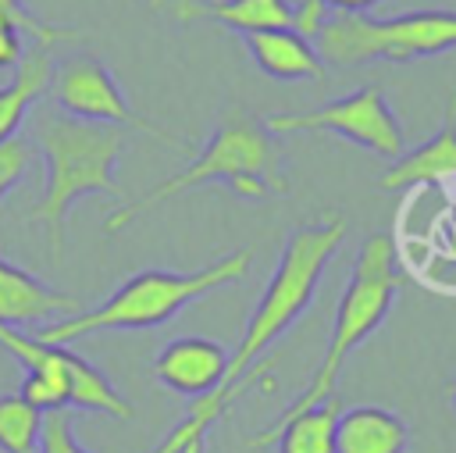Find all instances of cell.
Here are the masks:
<instances>
[{
    "label": "cell",
    "instance_id": "3957f363",
    "mask_svg": "<svg viewBox=\"0 0 456 453\" xmlns=\"http://www.w3.org/2000/svg\"><path fill=\"white\" fill-rule=\"evenodd\" d=\"M274 132H267L264 121L249 118V114H228L217 132L207 139V146L171 178L157 182L153 189H146L142 196H132V200H121L107 221H103V232L107 235H118L128 221H135L142 210L171 200V196H182L185 189H196V185H207V182H228L235 196H246V200H267L271 193L274 196H285L289 193V182L278 168V150H274Z\"/></svg>",
    "mask_w": 456,
    "mask_h": 453
},
{
    "label": "cell",
    "instance_id": "7a4b0ae2",
    "mask_svg": "<svg viewBox=\"0 0 456 453\" xmlns=\"http://www.w3.org/2000/svg\"><path fill=\"white\" fill-rule=\"evenodd\" d=\"M128 132L100 121H82L64 111L43 114L36 128V150L46 161V189L39 203L25 214L32 225H43L50 257L64 260V225L68 210L86 193H110L121 196L114 182L118 157L125 150Z\"/></svg>",
    "mask_w": 456,
    "mask_h": 453
},
{
    "label": "cell",
    "instance_id": "7c38bea8",
    "mask_svg": "<svg viewBox=\"0 0 456 453\" xmlns=\"http://www.w3.org/2000/svg\"><path fill=\"white\" fill-rule=\"evenodd\" d=\"M153 11L192 25V21H217L232 32H264V29H289V0H150Z\"/></svg>",
    "mask_w": 456,
    "mask_h": 453
},
{
    "label": "cell",
    "instance_id": "8992f818",
    "mask_svg": "<svg viewBox=\"0 0 456 453\" xmlns=\"http://www.w3.org/2000/svg\"><path fill=\"white\" fill-rule=\"evenodd\" d=\"M314 46L324 64L338 68L435 57L456 50V11H410L395 18H370L367 11H335Z\"/></svg>",
    "mask_w": 456,
    "mask_h": 453
},
{
    "label": "cell",
    "instance_id": "6da1fadb",
    "mask_svg": "<svg viewBox=\"0 0 456 453\" xmlns=\"http://www.w3.org/2000/svg\"><path fill=\"white\" fill-rule=\"evenodd\" d=\"M342 239H346V218L338 210H328L324 218H317V221H310L289 235L281 260H278L264 296L256 300V307L249 314L242 342L228 357V371H224L221 385L210 389L207 396H196L189 403L185 417L167 432V439L153 453H203L207 432L214 428V421L235 403V396H242L256 382V375H264V367H256V360L310 307L317 282H321L328 260L338 253Z\"/></svg>",
    "mask_w": 456,
    "mask_h": 453
},
{
    "label": "cell",
    "instance_id": "8fae6325",
    "mask_svg": "<svg viewBox=\"0 0 456 453\" xmlns=\"http://www.w3.org/2000/svg\"><path fill=\"white\" fill-rule=\"evenodd\" d=\"M82 310V300L71 292H61L25 268L0 257V325H32V321H61Z\"/></svg>",
    "mask_w": 456,
    "mask_h": 453
},
{
    "label": "cell",
    "instance_id": "603a6c76",
    "mask_svg": "<svg viewBox=\"0 0 456 453\" xmlns=\"http://www.w3.org/2000/svg\"><path fill=\"white\" fill-rule=\"evenodd\" d=\"M21 54H25V36H21V29H18L11 18L0 14V71H4V68H18Z\"/></svg>",
    "mask_w": 456,
    "mask_h": 453
},
{
    "label": "cell",
    "instance_id": "d6986e66",
    "mask_svg": "<svg viewBox=\"0 0 456 453\" xmlns=\"http://www.w3.org/2000/svg\"><path fill=\"white\" fill-rule=\"evenodd\" d=\"M0 14L11 18V21L21 29V36H28L32 43L50 46V50H53L57 43H68V39L78 36L75 25H57V21H43V18H36L21 0H0Z\"/></svg>",
    "mask_w": 456,
    "mask_h": 453
},
{
    "label": "cell",
    "instance_id": "2e32d148",
    "mask_svg": "<svg viewBox=\"0 0 456 453\" xmlns=\"http://www.w3.org/2000/svg\"><path fill=\"white\" fill-rule=\"evenodd\" d=\"M410 428L385 407H342L335 421V453H406Z\"/></svg>",
    "mask_w": 456,
    "mask_h": 453
},
{
    "label": "cell",
    "instance_id": "277c9868",
    "mask_svg": "<svg viewBox=\"0 0 456 453\" xmlns=\"http://www.w3.org/2000/svg\"><path fill=\"white\" fill-rule=\"evenodd\" d=\"M253 264L249 250H232L221 260L196 268V271H139L132 278H125L100 307L93 310H78L71 317L50 321L36 332L39 342H53V346H68L75 339L96 335V332H132V328H157L164 321H171L182 307H189L192 300L224 289L232 282H239Z\"/></svg>",
    "mask_w": 456,
    "mask_h": 453
},
{
    "label": "cell",
    "instance_id": "ba28073f",
    "mask_svg": "<svg viewBox=\"0 0 456 453\" xmlns=\"http://www.w3.org/2000/svg\"><path fill=\"white\" fill-rule=\"evenodd\" d=\"M0 346L21 360L25 371L46 378L68 407H82V410H100L110 414L118 421H128L135 410L128 407V399L107 382V375L100 367H93L86 357L71 353L68 346H53V342H39L36 335H21L18 328L0 325Z\"/></svg>",
    "mask_w": 456,
    "mask_h": 453
},
{
    "label": "cell",
    "instance_id": "e0dca14e",
    "mask_svg": "<svg viewBox=\"0 0 456 453\" xmlns=\"http://www.w3.org/2000/svg\"><path fill=\"white\" fill-rule=\"evenodd\" d=\"M53 50L50 46H28L14 68V78L7 86H0V143L18 136L28 107L50 89L53 82Z\"/></svg>",
    "mask_w": 456,
    "mask_h": 453
},
{
    "label": "cell",
    "instance_id": "5b68a950",
    "mask_svg": "<svg viewBox=\"0 0 456 453\" xmlns=\"http://www.w3.org/2000/svg\"><path fill=\"white\" fill-rule=\"evenodd\" d=\"M403 289V275L395 268V246L385 232H374L363 239L356 260H353V271H349V282L338 296V307H335V325H331V339H328V350H324V360L317 364L310 385L303 389L299 399H292L278 417H289L296 410H306L328 396H335V382H338V371L346 367L349 353L388 317L392 310V300L395 292Z\"/></svg>",
    "mask_w": 456,
    "mask_h": 453
},
{
    "label": "cell",
    "instance_id": "9a60e30c",
    "mask_svg": "<svg viewBox=\"0 0 456 453\" xmlns=\"http://www.w3.org/2000/svg\"><path fill=\"white\" fill-rule=\"evenodd\" d=\"M246 50L256 61V68L281 82H303V78H324V61L314 43L296 36L292 29H264L246 36Z\"/></svg>",
    "mask_w": 456,
    "mask_h": 453
},
{
    "label": "cell",
    "instance_id": "4fadbf2b",
    "mask_svg": "<svg viewBox=\"0 0 456 453\" xmlns=\"http://www.w3.org/2000/svg\"><path fill=\"white\" fill-rule=\"evenodd\" d=\"M456 178V96L445 107L442 128L417 150L392 161L381 175V189H413V185H445Z\"/></svg>",
    "mask_w": 456,
    "mask_h": 453
},
{
    "label": "cell",
    "instance_id": "ac0fdd59",
    "mask_svg": "<svg viewBox=\"0 0 456 453\" xmlns=\"http://www.w3.org/2000/svg\"><path fill=\"white\" fill-rule=\"evenodd\" d=\"M43 410L21 396H0V453H39Z\"/></svg>",
    "mask_w": 456,
    "mask_h": 453
},
{
    "label": "cell",
    "instance_id": "7402d4cb",
    "mask_svg": "<svg viewBox=\"0 0 456 453\" xmlns=\"http://www.w3.org/2000/svg\"><path fill=\"white\" fill-rule=\"evenodd\" d=\"M39 453H89L78 439H75V428H71V417L64 410H50L43 417V442H39Z\"/></svg>",
    "mask_w": 456,
    "mask_h": 453
},
{
    "label": "cell",
    "instance_id": "52a82bcc",
    "mask_svg": "<svg viewBox=\"0 0 456 453\" xmlns=\"http://www.w3.org/2000/svg\"><path fill=\"white\" fill-rule=\"evenodd\" d=\"M264 125L267 132H335L346 143H356L385 161H395L406 153V132L378 86H363L317 111L271 114Z\"/></svg>",
    "mask_w": 456,
    "mask_h": 453
},
{
    "label": "cell",
    "instance_id": "30bf717a",
    "mask_svg": "<svg viewBox=\"0 0 456 453\" xmlns=\"http://www.w3.org/2000/svg\"><path fill=\"white\" fill-rule=\"evenodd\" d=\"M228 350L207 335H185L167 342L157 360H153V375L164 389L178 392V396H207L210 389L221 385L224 371H228Z\"/></svg>",
    "mask_w": 456,
    "mask_h": 453
},
{
    "label": "cell",
    "instance_id": "484cf974",
    "mask_svg": "<svg viewBox=\"0 0 456 453\" xmlns=\"http://www.w3.org/2000/svg\"><path fill=\"white\" fill-rule=\"evenodd\" d=\"M452 403H456V385H452Z\"/></svg>",
    "mask_w": 456,
    "mask_h": 453
},
{
    "label": "cell",
    "instance_id": "cb8c5ba5",
    "mask_svg": "<svg viewBox=\"0 0 456 453\" xmlns=\"http://www.w3.org/2000/svg\"><path fill=\"white\" fill-rule=\"evenodd\" d=\"M381 0H328V7L331 11H370V7H378Z\"/></svg>",
    "mask_w": 456,
    "mask_h": 453
},
{
    "label": "cell",
    "instance_id": "9c48e42d",
    "mask_svg": "<svg viewBox=\"0 0 456 453\" xmlns=\"http://www.w3.org/2000/svg\"><path fill=\"white\" fill-rule=\"evenodd\" d=\"M53 96H57V107L71 118H82V121H100V125H114V128H125V132H146L153 139H164L171 146H182L167 128H160L157 121L142 118L132 111V103L125 100L118 78L110 75L107 64H100L96 57L89 54H78V57H68L53 68V82H50Z\"/></svg>",
    "mask_w": 456,
    "mask_h": 453
},
{
    "label": "cell",
    "instance_id": "44dd1931",
    "mask_svg": "<svg viewBox=\"0 0 456 453\" xmlns=\"http://www.w3.org/2000/svg\"><path fill=\"white\" fill-rule=\"evenodd\" d=\"M328 18V0H289V29L306 43H317Z\"/></svg>",
    "mask_w": 456,
    "mask_h": 453
},
{
    "label": "cell",
    "instance_id": "5bb4252c",
    "mask_svg": "<svg viewBox=\"0 0 456 453\" xmlns=\"http://www.w3.org/2000/svg\"><path fill=\"white\" fill-rule=\"evenodd\" d=\"M342 414V399L328 396L306 410H296L289 417H274L260 435L249 439V446L278 442V453H335V421Z\"/></svg>",
    "mask_w": 456,
    "mask_h": 453
},
{
    "label": "cell",
    "instance_id": "d4e9b609",
    "mask_svg": "<svg viewBox=\"0 0 456 453\" xmlns=\"http://www.w3.org/2000/svg\"><path fill=\"white\" fill-rule=\"evenodd\" d=\"M445 225H449V250L456 253V210H452V218H449Z\"/></svg>",
    "mask_w": 456,
    "mask_h": 453
},
{
    "label": "cell",
    "instance_id": "ffe728a7",
    "mask_svg": "<svg viewBox=\"0 0 456 453\" xmlns=\"http://www.w3.org/2000/svg\"><path fill=\"white\" fill-rule=\"evenodd\" d=\"M36 157H39V150L25 136H11L0 143V196H7L36 168Z\"/></svg>",
    "mask_w": 456,
    "mask_h": 453
}]
</instances>
